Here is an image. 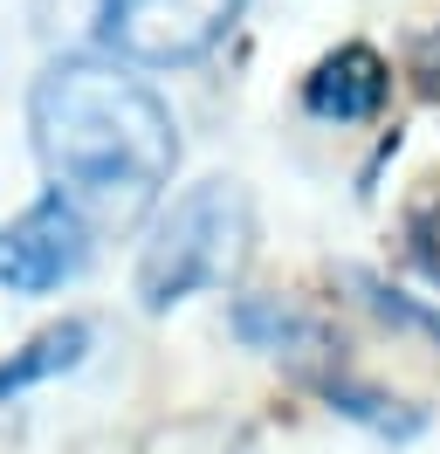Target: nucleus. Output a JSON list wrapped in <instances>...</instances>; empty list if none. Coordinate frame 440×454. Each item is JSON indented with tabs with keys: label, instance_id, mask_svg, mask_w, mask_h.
<instances>
[{
	"label": "nucleus",
	"instance_id": "obj_4",
	"mask_svg": "<svg viewBox=\"0 0 440 454\" xmlns=\"http://www.w3.org/2000/svg\"><path fill=\"white\" fill-rule=\"evenodd\" d=\"M90 255V221L62 193L35 200L14 227H0V283L21 289V296H42V289L69 283Z\"/></svg>",
	"mask_w": 440,
	"mask_h": 454
},
{
	"label": "nucleus",
	"instance_id": "obj_1",
	"mask_svg": "<svg viewBox=\"0 0 440 454\" xmlns=\"http://www.w3.org/2000/svg\"><path fill=\"white\" fill-rule=\"evenodd\" d=\"M35 152L90 227H131L172 179L179 138L152 90L117 62L69 56L35 83Z\"/></svg>",
	"mask_w": 440,
	"mask_h": 454
},
{
	"label": "nucleus",
	"instance_id": "obj_9",
	"mask_svg": "<svg viewBox=\"0 0 440 454\" xmlns=\"http://www.w3.org/2000/svg\"><path fill=\"white\" fill-rule=\"evenodd\" d=\"M344 283L372 303V310L385 317V324H406V331H420V338L440 344V310H427V303H412V296H399V289H385L379 276H365V269H344Z\"/></svg>",
	"mask_w": 440,
	"mask_h": 454
},
{
	"label": "nucleus",
	"instance_id": "obj_6",
	"mask_svg": "<svg viewBox=\"0 0 440 454\" xmlns=\"http://www.w3.org/2000/svg\"><path fill=\"white\" fill-rule=\"evenodd\" d=\"M234 331H241L255 351H282V358H296V365H310V358H324V324L310 310H296V303H282V296H241L234 303Z\"/></svg>",
	"mask_w": 440,
	"mask_h": 454
},
{
	"label": "nucleus",
	"instance_id": "obj_7",
	"mask_svg": "<svg viewBox=\"0 0 440 454\" xmlns=\"http://www.w3.org/2000/svg\"><path fill=\"white\" fill-rule=\"evenodd\" d=\"M82 351H90V324H55V331H42V338L21 344L14 358H0V399L28 393V386H42L55 372H76Z\"/></svg>",
	"mask_w": 440,
	"mask_h": 454
},
{
	"label": "nucleus",
	"instance_id": "obj_3",
	"mask_svg": "<svg viewBox=\"0 0 440 454\" xmlns=\"http://www.w3.org/2000/svg\"><path fill=\"white\" fill-rule=\"evenodd\" d=\"M234 14L241 0H104V42L124 62L172 69V62L207 56L234 28Z\"/></svg>",
	"mask_w": 440,
	"mask_h": 454
},
{
	"label": "nucleus",
	"instance_id": "obj_5",
	"mask_svg": "<svg viewBox=\"0 0 440 454\" xmlns=\"http://www.w3.org/2000/svg\"><path fill=\"white\" fill-rule=\"evenodd\" d=\"M385 62L365 49V42H351V49H337V56L317 62V76L302 83V104L317 117H337V124H358V117H372L385 104Z\"/></svg>",
	"mask_w": 440,
	"mask_h": 454
},
{
	"label": "nucleus",
	"instance_id": "obj_8",
	"mask_svg": "<svg viewBox=\"0 0 440 454\" xmlns=\"http://www.w3.org/2000/svg\"><path fill=\"white\" fill-rule=\"evenodd\" d=\"M324 393H330V406H337L344 420L372 427V434H420V413L399 406V399H385V393H365L351 379H324Z\"/></svg>",
	"mask_w": 440,
	"mask_h": 454
},
{
	"label": "nucleus",
	"instance_id": "obj_2",
	"mask_svg": "<svg viewBox=\"0 0 440 454\" xmlns=\"http://www.w3.org/2000/svg\"><path fill=\"white\" fill-rule=\"evenodd\" d=\"M248 241H255V214L234 179H207L192 193L172 200V214L152 227L145 255H138V296L145 310H172L192 289H220L241 276Z\"/></svg>",
	"mask_w": 440,
	"mask_h": 454
},
{
	"label": "nucleus",
	"instance_id": "obj_10",
	"mask_svg": "<svg viewBox=\"0 0 440 454\" xmlns=\"http://www.w3.org/2000/svg\"><path fill=\"white\" fill-rule=\"evenodd\" d=\"M412 69H420V90H427V97H440V28L420 42V62H412Z\"/></svg>",
	"mask_w": 440,
	"mask_h": 454
}]
</instances>
